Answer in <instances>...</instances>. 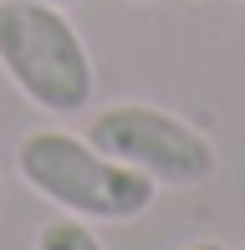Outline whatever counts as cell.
Segmentation results:
<instances>
[{
    "mask_svg": "<svg viewBox=\"0 0 245 250\" xmlns=\"http://www.w3.org/2000/svg\"><path fill=\"white\" fill-rule=\"evenodd\" d=\"M16 174L36 199L87 225H133L153 209L159 184L102 153L87 133L36 128L16 143Z\"/></svg>",
    "mask_w": 245,
    "mask_h": 250,
    "instance_id": "cell-1",
    "label": "cell"
},
{
    "mask_svg": "<svg viewBox=\"0 0 245 250\" xmlns=\"http://www.w3.org/2000/svg\"><path fill=\"white\" fill-rule=\"evenodd\" d=\"M0 72L46 118H72L92 107L97 72L82 31L66 5L46 0H0Z\"/></svg>",
    "mask_w": 245,
    "mask_h": 250,
    "instance_id": "cell-2",
    "label": "cell"
},
{
    "mask_svg": "<svg viewBox=\"0 0 245 250\" xmlns=\"http://www.w3.org/2000/svg\"><path fill=\"white\" fill-rule=\"evenodd\" d=\"M87 138L118 164L138 168L148 184L169 189H199L220 174V148L204 128L153 102H113L87 118Z\"/></svg>",
    "mask_w": 245,
    "mask_h": 250,
    "instance_id": "cell-3",
    "label": "cell"
},
{
    "mask_svg": "<svg viewBox=\"0 0 245 250\" xmlns=\"http://www.w3.org/2000/svg\"><path fill=\"white\" fill-rule=\"evenodd\" d=\"M31 250H107V245L92 235V225H87V220H72V214H61V220H46V225L36 230Z\"/></svg>",
    "mask_w": 245,
    "mask_h": 250,
    "instance_id": "cell-4",
    "label": "cell"
},
{
    "mask_svg": "<svg viewBox=\"0 0 245 250\" xmlns=\"http://www.w3.org/2000/svg\"><path fill=\"white\" fill-rule=\"evenodd\" d=\"M184 250H230L225 240H194V245H184Z\"/></svg>",
    "mask_w": 245,
    "mask_h": 250,
    "instance_id": "cell-5",
    "label": "cell"
},
{
    "mask_svg": "<svg viewBox=\"0 0 245 250\" xmlns=\"http://www.w3.org/2000/svg\"><path fill=\"white\" fill-rule=\"evenodd\" d=\"M0 220H5V168H0Z\"/></svg>",
    "mask_w": 245,
    "mask_h": 250,
    "instance_id": "cell-6",
    "label": "cell"
},
{
    "mask_svg": "<svg viewBox=\"0 0 245 250\" xmlns=\"http://www.w3.org/2000/svg\"><path fill=\"white\" fill-rule=\"evenodd\" d=\"M46 5H77V0H46Z\"/></svg>",
    "mask_w": 245,
    "mask_h": 250,
    "instance_id": "cell-7",
    "label": "cell"
},
{
    "mask_svg": "<svg viewBox=\"0 0 245 250\" xmlns=\"http://www.w3.org/2000/svg\"><path fill=\"white\" fill-rule=\"evenodd\" d=\"M143 5H148V0H143Z\"/></svg>",
    "mask_w": 245,
    "mask_h": 250,
    "instance_id": "cell-8",
    "label": "cell"
},
{
    "mask_svg": "<svg viewBox=\"0 0 245 250\" xmlns=\"http://www.w3.org/2000/svg\"><path fill=\"white\" fill-rule=\"evenodd\" d=\"M240 5H245V0H240Z\"/></svg>",
    "mask_w": 245,
    "mask_h": 250,
    "instance_id": "cell-9",
    "label": "cell"
},
{
    "mask_svg": "<svg viewBox=\"0 0 245 250\" xmlns=\"http://www.w3.org/2000/svg\"><path fill=\"white\" fill-rule=\"evenodd\" d=\"M240 250H245V245H240Z\"/></svg>",
    "mask_w": 245,
    "mask_h": 250,
    "instance_id": "cell-10",
    "label": "cell"
}]
</instances>
